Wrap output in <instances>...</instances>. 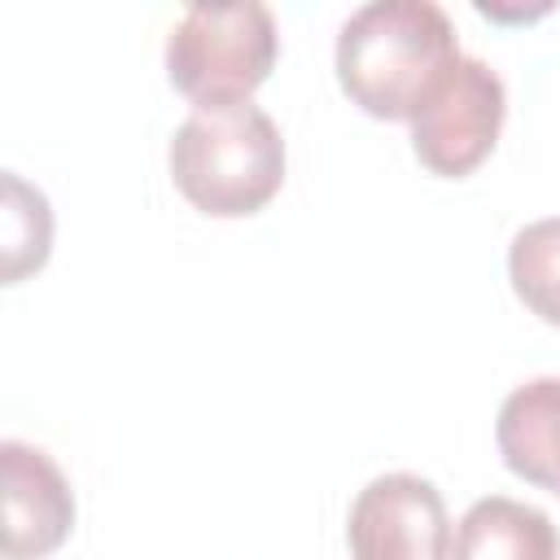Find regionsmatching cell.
<instances>
[{
	"instance_id": "3957f363",
	"label": "cell",
	"mask_w": 560,
	"mask_h": 560,
	"mask_svg": "<svg viewBox=\"0 0 560 560\" xmlns=\"http://www.w3.org/2000/svg\"><path fill=\"white\" fill-rule=\"evenodd\" d=\"M280 57L276 13L262 0L188 4L166 35V74L192 105L249 101Z\"/></svg>"
},
{
	"instance_id": "7a4b0ae2",
	"label": "cell",
	"mask_w": 560,
	"mask_h": 560,
	"mask_svg": "<svg viewBox=\"0 0 560 560\" xmlns=\"http://www.w3.org/2000/svg\"><path fill=\"white\" fill-rule=\"evenodd\" d=\"M179 197L214 219L258 214L284 184V136L254 101L192 105L166 149Z\"/></svg>"
},
{
	"instance_id": "30bf717a",
	"label": "cell",
	"mask_w": 560,
	"mask_h": 560,
	"mask_svg": "<svg viewBox=\"0 0 560 560\" xmlns=\"http://www.w3.org/2000/svg\"><path fill=\"white\" fill-rule=\"evenodd\" d=\"M52 245V214L39 188L4 175V280L18 284L26 271H39Z\"/></svg>"
},
{
	"instance_id": "277c9868",
	"label": "cell",
	"mask_w": 560,
	"mask_h": 560,
	"mask_svg": "<svg viewBox=\"0 0 560 560\" xmlns=\"http://www.w3.org/2000/svg\"><path fill=\"white\" fill-rule=\"evenodd\" d=\"M508 92L481 57H459L429 105L411 118V153L442 179L472 175L499 144Z\"/></svg>"
},
{
	"instance_id": "9c48e42d",
	"label": "cell",
	"mask_w": 560,
	"mask_h": 560,
	"mask_svg": "<svg viewBox=\"0 0 560 560\" xmlns=\"http://www.w3.org/2000/svg\"><path fill=\"white\" fill-rule=\"evenodd\" d=\"M508 280L529 315L560 328V214L534 219L512 236Z\"/></svg>"
},
{
	"instance_id": "6da1fadb",
	"label": "cell",
	"mask_w": 560,
	"mask_h": 560,
	"mask_svg": "<svg viewBox=\"0 0 560 560\" xmlns=\"http://www.w3.org/2000/svg\"><path fill=\"white\" fill-rule=\"evenodd\" d=\"M459 57L455 22L433 0H368L332 48L341 92L385 122H411Z\"/></svg>"
},
{
	"instance_id": "ba28073f",
	"label": "cell",
	"mask_w": 560,
	"mask_h": 560,
	"mask_svg": "<svg viewBox=\"0 0 560 560\" xmlns=\"http://www.w3.org/2000/svg\"><path fill=\"white\" fill-rule=\"evenodd\" d=\"M556 551L560 538L542 508L486 494L459 516L446 560H556Z\"/></svg>"
},
{
	"instance_id": "52a82bcc",
	"label": "cell",
	"mask_w": 560,
	"mask_h": 560,
	"mask_svg": "<svg viewBox=\"0 0 560 560\" xmlns=\"http://www.w3.org/2000/svg\"><path fill=\"white\" fill-rule=\"evenodd\" d=\"M494 442L508 472L560 494V376L516 385L499 407Z\"/></svg>"
},
{
	"instance_id": "5b68a950",
	"label": "cell",
	"mask_w": 560,
	"mask_h": 560,
	"mask_svg": "<svg viewBox=\"0 0 560 560\" xmlns=\"http://www.w3.org/2000/svg\"><path fill=\"white\" fill-rule=\"evenodd\" d=\"M346 547L354 560H446L451 516L442 490L420 472L372 477L350 503Z\"/></svg>"
},
{
	"instance_id": "8992f818",
	"label": "cell",
	"mask_w": 560,
	"mask_h": 560,
	"mask_svg": "<svg viewBox=\"0 0 560 560\" xmlns=\"http://www.w3.org/2000/svg\"><path fill=\"white\" fill-rule=\"evenodd\" d=\"M0 468H4V556L39 560L57 551L74 529V490L66 472L52 464L48 451L18 438L0 442Z\"/></svg>"
}]
</instances>
